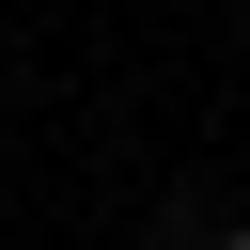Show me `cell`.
<instances>
[{"mask_svg": "<svg viewBox=\"0 0 250 250\" xmlns=\"http://www.w3.org/2000/svg\"><path fill=\"white\" fill-rule=\"evenodd\" d=\"M203 250H250V234H203Z\"/></svg>", "mask_w": 250, "mask_h": 250, "instance_id": "obj_1", "label": "cell"}]
</instances>
